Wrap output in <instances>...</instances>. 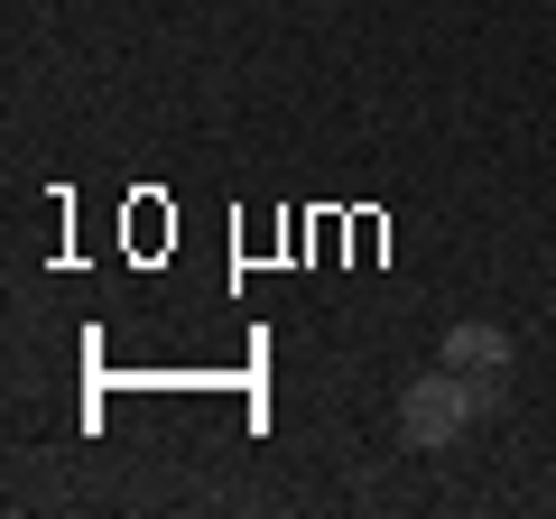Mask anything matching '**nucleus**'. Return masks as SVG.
<instances>
[{"label": "nucleus", "mask_w": 556, "mask_h": 519, "mask_svg": "<svg viewBox=\"0 0 556 519\" xmlns=\"http://www.w3.org/2000/svg\"><path fill=\"white\" fill-rule=\"evenodd\" d=\"M445 371H455L464 390H473V408L492 418L501 390H510V334H501V325H482V316H464L455 334H445Z\"/></svg>", "instance_id": "nucleus-2"}, {"label": "nucleus", "mask_w": 556, "mask_h": 519, "mask_svg": "<svg viewBox=\"0 0 556 519\" xmlns=\"http://www.w3.org/2000/svg\"><path fill=\"white\" fill-rule=\"evenodd\" d=\"M473 418H482V408H473V390H464V380L445 371V362H437V371H417L408 390H399V436H408L417 455H445V445H455Z\"/></svg>", "instance_id": "nucleus-1"}, {"label": "nucleus", "mask_w": 556, "mask_h": 519, "mask_svg": "<svg viewBox=\"0 0 556 519\" xmlns=\"http://www.w3.org/2000/svg\"><path fill=\"white\" fill-rule=\"evenodd\" d=\"M547 10H556V0H547Z\"/></svg>", "instance_id": "nucleus-3"}]
</instances>
